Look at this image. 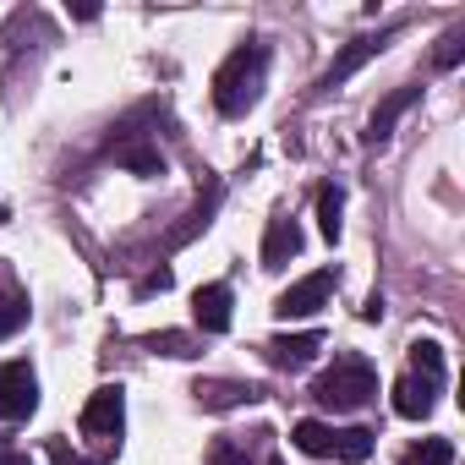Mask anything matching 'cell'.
Returning <instances> with one entry per match:
<instances>
[{
	"instance_id": "25",
	"label": "cell",
	"mask_w": 465,
	"mask_h": 465,
	"mask_svg": "<svg viewBox=\"0 0 465 465\" xmlns=\"http://www.w3.org/2000/svg\"><path fill=\"white\" fill-rule=\"evenodd\" d=\"M50 460H55V465H88V460H83V454H72L61 438H50Z\"/></svg>"
},
{
	"instance_id": "28",
	"label": "cell",
	"mask_w": 465,
	"mask_h": 465,
	"mask_svg": "<svg viewBox=\"0 0 465 465\" xmlns=\"http://www.w3.org/2000/svg\"><path fill=\"white\" fill-rule=\"evenodd\" d=\"M269 465H285V460H280V454H269Z\"/></svg>"
},
{
	"instance_id": "2",
	"label": "cell",
	"mask_w": 465,
	"mask_h": 465,
	"mask_svg": "<svg viewBox=\"0 0 465 465\" xmlns=\"http://www.w3.org/2000/svg\"><path fill=\"white\" fill-rule=\"evenodd\" d=\"M378 394V372L367 356H334V367L312 383V400L329 411H361Z\"/></svg>"
},
{
	"instance_id": "22",
	"label": "cell",
	"mask_w": 465,
	"mask_h": 465,
	"mask_svg": "<svg viewBox=\"0 0 465 465\" xmlns=\"http://www.w3.org/2000/svg\"><path fill=\"white\" fill-rule=\"evenodd\" d=\"M208 465H247V443L242 438H219L208 449Z\"/></svg>"
},
{
	"instance_id": "6",
	"label": "cell",
	"mask_w": 465,
	"mask_h": 465,
	"mask_svg": "<svg viewBox=\"0 0 465 465\" xmlns=\"http://www.w3.org/2000/svg\"><path fill=\"white\" fill-rule=\"evenodd\" d=\"M192 394H197L203 411H236V405L263 400V389H258V383H242V378H197Z\"/></svg>"
},
{
	"instance_id": "5",
	"label": "cell",
	"mask_w": 465,
	"mask_h": 465,
	"mask_svg": "<svg viewBox=\"0 0 465 465\" xmlns=\"http://www.w3.org/2000/svg\"><path fill=\"white\" fill-rule=\"evenodd\" d=\"M334 285H340V274L334 269H318V274H307V280H296L280 302H274V318H312L318 307H329V296H334Z\"/></svg>"
},
{
	"instance_id": "20",
	"label": "cell",
	"mask_w": 465,
	"mask_h": 465,
	"mask_svg": "<svg viewBox=\"0 0 465 465\" xmlns=\"http://www.w3.org/2000/svg\"><path fill=\"white\" fill-rule=\"evenodd\" d=\"M28 323V302L23 296H0V340H12Z\"/></svg>"
},
{
	"instance_id": "21",
	"label": "cell",
	"mask_w": 465,
	"mask_h": 465,
	"mask_svg": "<svg viewBox=\"0 0 465 465\" xmlns=\"http://www.w3.org/2000/svg\"><path fill=\"white\" fill-rule=\"evenodd\" d=\"M121 164L137 170V175H164V159L153 148H121Z\"/></svg>"
},
{
	"instance_id": "4",
	"label": "cell",
	"mask_w": 465,
	"mask_h": 465,
	"mask_svg": "<svg viewBox=\"0 0 465 465\" xmlns=\"http://www.w3.org/2000/svg\"><path fill=\"white\" fill-rule=\"evenodd\" d=\"M39 411V378L28 361H0V421H28Z\"/></svg>"
},
{
	"instance_id": "19",
	"label": "cell",
	"mask_w": 465,
	"mask_h": 465,
	"mask_svg": "<svg viewBox=\"0 0 465 465\" xmlns=\"http://www.w3.org/2000/svg\"><path fill=\"white\" fill-rule=\"evenodd\" d=\"M400 465H454V443L449 438H421Z\"/></svg>"
},
{
	"instance_id": "17",
	"label": "cell",
	"mask_w": 465,
	"mask_h": 465,
	"mask_svg": "<svg viewBox=\"0 0 465 465\" xmlns=\"http://www.w3.org/2000/svg\"><path fill=\"white\" fill-rule=\"evenodd\" d=\"M143 345H148L153 356H197V340L181 334V329H159V334H148Z\"/></svg>"
},
{
	"instance_id": "11",
	"label": "cell",
	"mask_w": 465,
	"mask_h": 465,
	"mask_svg": "<svg viewBox=\"0 0 465 465\" xmlns=\"http://www.w3.org/2000/svg\"><path fill=\"white\" fill-rule=\"evenodd\" d=\"M416 99H421V88H394V94L372 110V121H367V132H361V137H367L372 148H378V143H389V137H394V121H400Z\"/></svg>"
},
{
	"instance_id": "7",
	"label": "cell",
	"mask_w": 465,
	"mask_h": 465,
	"mask_svg": "<svg viewBox=\"0 0 465 465\" xmlns=\"http://www.w3.org/2000/svg\"><path fill=\"white\" fill-rule=\"evenodd\" d=\"M318 351H323V334H318V329H307V334H274V340L263 345L269 367H280V372H296V367L318 361Z\"/></svg>"
},
{
	"instance_id": "9",
	"label": "cell",
	"mask_w": 465,
	"mask_h": 465,
	"mask_svg": "<svg viewBox=\"0 0 465 465\" xmlns=\"http://www.w3.org/2000/svg\"><path fill=\"white\" fill-rule=\"evenodd\" d=\"M230 307H236L230 285H197V296H192V318H197L203 334H224L230 329Z\"/></svg>"
},
{
	"instance_id": "26",
	"label": "cell",
	"mask_w": 465,
	"mask_h": 465,
	"mask_svg": "<svg viewBox=\"0 0 465 465\" xmlns=\"http://www.w3.org/2000/svg\"><path fill=\"white\" fill-rule=\"evenodd\" d=\"M361 318H367V323H378V318H383V296H367V307H361Z\"/></svg>"
},
{
	"instance_id": "12",
	"label": "cell",
	"mask_w": 465,
	"mask_h": 465,
	"mask_svg": "<svg viewBox=\"0 0 465 465\" xmlns=\"http://www.w3.org/2000/svg\"><path fill=\"white\" fill-rule=\"evenodd\" d=\"M296 252H302L296 219H269V230H263V269H285Z\"/></svg>"
},
{
	"instance_id": "8",
	"label": "cell",
	"mask_w": 465,
	"mask_h": 465,
	"mask_svg": "<svg viewBox=\"0 0 465 465\" xmlns=\"http://www.w3.org/2000/svg\"><path fill=\"white\" fill-rule=\"evenodd\" d=\"M389 39H394V28H383V34H361V39H351V45L340 50V61H334V66L323 72V83H318V88H340V83H345L351 72H361V66H367V61H372V55H378V50H383Z\"/></svg>"
},
{
	"instance_id": "14",
	"label": "cell",
	"mask_w": 465,
	"mask_h": 465,
	"mask_svg": "<svg viewBox=\"0 0 465 465\" xmlns=\"http://www.w3.org/2000/svg\"><path fill=\"white\" fill-rule=\"evenodd\" d=\"M372 427H345V432H334V460H345V465H361V460H372Z\"/></svg>"
},
{
	"instance_id": "10",
	"label": "cell",
	"mask_w": 465,
	"mask_h": 465,
	"mask_svg": "<svg viewBox=\"0 0 465 465\" xmlns=\"http://www.w3.org/2000/svg\"><path fill=\"white\" fill-rule=\"evenodd\" d=\"M432 405H438V383H432V378L405 372V378L394 383V416H405V421H427Z\"/></svg>"
},
{
	"instance_id": "24",
	"label": "cell",
	"mask_w": 465,
	"mask_h": 465,
	"mask_svg": "<svg viewBox=\"0 0 465 465\" xmlns=\"http://www.w3.org/2000/svg\"><path fill=\"white\" fill-rule=\"evenodd\" d=\"M170 285H175V274L170 269H153V274L137 280V296H153V291H170Z\"/></svg>"
},
{
	"instance_id": "15",
	"label": "cell",
	"mask_w": 465,
	"mask_h": 465,
	"mask_svg": "<svg viewBox=\"0 0 465 465\" xmlns=\"http://www.w3.org/2000/svg\"><path fill=\"white\" fill-rule=\"evenodd\" d=\"M318 224H323L329 242H340V224H345V192L340 186H323L318 192Z\"/></svg>"
},
{
	"instance_id": "1",
	"label": "cell",
	"mask_w": 465,
	"mask_h": 465,
	"mask_svg": "<svg viewBox=\"0 0 465 465\" xmlns=\"http://www.w3.org/2000/svg\"><path fill=\"white\" fill-rule=\"evenodd\" d=\"M263 72H269V50L263 45H242L230 50L224 66L213 72V104L219 115H247L263 94Z\"/></svg>"
},
{
	"instance_id": "16",
	"label": "cell",
	"mask_w": 465,
	"mask_h": 465,
	"mask_svg": "<svg viewBox=\"0 0 465 465\" xmlns=\"http://www.w3.org/2000/svg\"><path fill=\"white\" fill-rule=\"evenodd\" d=\"M213 203H219V186H208V192L197 197V208L186 213V224H175V230H170V247H181V242H192V236H197V230L208 224V213H213Z\"/></svg>"
},
{
	"instance_id": "29",
	"label": "cell",
	"mask_w": 465,
	"mask_h": 465,
	"mask_svg": "<svg viewBox=\"0 0 465 465\" xmlns=\"http://www.w3.org/2000/svg\"><path fill=\"white\" fill-rule=\"evenodd\" d=\"M0 224H6V208H0Z\"/></svg>"
},
{
	"instance_id": "13",
	"label": "cell",
	"mask_w": 465,
	"mask_h": 465,
	"mask_svg": "<svg viewBox=\"0 0 465 465\" xmlns=\"http://www.w3.org/2000/svg\"><path fill=\"white\" fill-rule=\"evenodd\" d=\"M291 438H296V449H302V454H312V460H329V454H334V427H323V421H312V416H307V421H296V427H291Z\"/></svg>"
},
{
	"instance_id": "18",
	"label": "cell",
	"mask_w": 465,
	"mask_h": 465,
	"mask_svg": "<svg viewBox=\"0 0 465 465\" xmlns=\"http://www.w3.org/2000/svg\"><path fill=\"white\" fill-rule=\"evenodd\" d=\"M411 372H416V378L443 383V351H438L432 340H416V345H411Z\"/></svg>"
},
{
	"instance_id": "27",
	"label": "cell",
	"mask_w": 465,
	"mask_h": 465,
	"mask_svg": "<svg viewBox=\"0 0 465 465\" xmlns=\"http://www.w3.org/2000/svg\"><path fill=\"white\" fill-rule=\"evenodd\" d=\"M0 465H34L28 454H17V449H6V443H0Z\"/></svg>"
},
{
	"instance_id": "3",
	"label": "cell",
	"mask_w": 465,
	"mask_h": 465,
	"mask_svg": "<svg viewBox=\"0 0 465 465\" xmlns=\"http://www.w3.org/2000/svg\"><path fill=\"white\" fill-rule=\"evenodd\" d=\"M121 427H126V394H121V383L94 389L88 405H83V438H94L110 454V449H121Z\"/></svg>"
},
{
	"instance_id": "23",
	"label": "cell",
	"mask_w": 465,
	"mask_h": 465,
	"mask_svg": "<svg viewBox=\"0 0 465 465\" xmlns=\"http://www.w3.org/2000/svg\"><path fill=\"white\" fill-rule=\"evenodd\" d=\"M460 50H465V28H454V34H443V45H438V55H432V61H438V66L449 72V66L460 61Z\"/></svg>"
}]
</instances>
